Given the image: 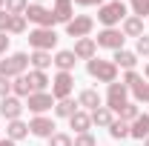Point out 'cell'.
<instances>
[{
  "label": "cell",
  "mask_w": 149,
  "mask_h": 146,
  "mask_svg": "<svg viewBox=\"0 0 149 146\" xmlns=\"http://www.w3.org/2000/svg\"><path fill=\"white\" fill-rule=\"evenodd\" d=\"M126 17H129V15H126L123 0H109V3L97 6V20L103 23V29H115L118 23H123Z\"/></svg>",
  "instance_id": "1"
},
{
  "label": "cell",
  "mask_w": 149,
  "mask_h": 146,
  "mask_svg": "<svg viewBox=\"0 0 149 146\" xmlns=\"http://www.w3.org/2000/svg\"><path fill=\"white\" fill-rule=\"evenodd\" d=\"M86 72H89V77L100 80V83H115V80H118V66H115L112 60L92 57V60H86Z\"/></svg>",
  "instance_id": "2"
},
{
  "label": "cell",
  "mask_w": 149,
  "mask_h": 146,
  "mask_svg": "<svg viewBox=\"0 0 149 146\" xmlns=\"http://www.w3.org/2000/svg\"><path fill=\"white\" fill-rule=\"evenodd\" d=\"M26 69H29V55H26V52H15V55L6 57V60H0V74L9 77V80L26 74Z\"/></svg>",
  "instance_id": "3"
},
{
  "label": "cell",
  "mask_w": 149,
  "mask_h": 146,
  "mask_svg": "<svg viewBox=\"0 0 149 146\" xmlns=\"http://www.w3.org/2000/svg\"><path fill=\"white\" fill-rule=\"evenodd\" d=\"M23 17L29 20V23H35L37 29H55V15H52V9H46L43 3H29V9H26V15Z\"/></svg>",
  "instance_id": "4"
},
{
  "label": "cell",
  "mask_w": 149,
  "mask_h": 146,
  "mask_svg": "<svg viewBox=\"0 0 149 146\" xmlns=\"http://www.w3.org/2000/svg\"><path fill=\"white\" fill-rule=\"evenodd\" d=\"M29 46L35 52H52L57 46V32L55 29H32L29 32Z\"/></svg>",
  "instance_id": "5"
},
{
  "label": "cell",
  "mask_w": 149,
  "mask_h": 146,
  "mask_svg": "<svg viewBox=\"0 0 149 146\" xmlns=\"http://www.w3.org/2000/svg\"><path fill=\"white\" fill-rule=\"evenodd\" d=\"M72 92H74V74L72 72H57L52 77V97H55V103L72 97Z\"/></svg>",
  "instance_id": "6"
},
{
  "label": "cell",
  "mask_w": 149,
  "mask_h": 146,
  "mask_svg": "<svg viewBox=\"0 0 149 146\" xmlns=\"http://www.w3.org/2000/svg\"><path fill=\"white\" fill-rule=\"evenodd\" d=\"M95 29V17H89V15H74L69 23H66V35L69 37H89Z\"/></svg>",
  "instance_id": "7"
},
{
  "label": "cell",
  "mask_w": 149,
  "mask_h": 146,
  "mask_svg": "<svg viewBox=\"0 0 149 146\" xmlns=\"http://www.w3.org/2000/svg\"><path fill=\"white\" fill-rule=\"evenodd\" d=\"M95 43H97V49H112V52H118V49H123L126 37H123L120 29H100L97 37H95Z\"/></svg>",
  "instance_id": "8"
},
{
  "label": "cell",
  "mask_w": 149,
  "mask_h": 146,
  "mask_svg": "<svg viewBox=\"0 0 149 146\" xmlns=\"http://www.w3.org/2000/svg\"><path fill=\"white\" fill-rule=\"evenodd\" d=\"M123 103H129V86H126V83H118V80L109 83V89H106V106L118 115V109H120Z\"/></svg>",
  "instance_id": "9"
},
{
  "label": "cell",
  "mask_w": 149,
  "mask_h": 146,
  "mask_svg": "<svg viewBox=\"0 0 149 146\" xmlns=\"http://www.w3.org/2000/svg\"><path fill=\"white\" fill-rule=\"evenodd\" d=\"M52 106H55L52 92H32V95L26 97V109L32 112V115H46Z\"/></svg>",
  "instance_id": "10"
},
{
  "label": "cell",
  "mask_w": 149,
  "mask_h": 146,
  "mask_svg": "<svg viewBox=\"0 0 149 146\" xmlns=\"http://www.w3.org/2000/svg\"><path fill=\"white\" fill-rule=\"evenodd\" d=\"M55 129H57L55 120L46 117V115H35V117L29 120V132H32L35 138H46V140H49V138L55 135Z\"/></svg>",
  "instance_id": "11"
},
{
  "label": "cell",
  "mask_w": 149,
  "mask_h": 146,
  "mask_svg": "<svg viewBox=\"0 0 149 146\" xmlns=\"http://www.w3.org/2000/svg\"><path fill=\"white\" fill-rule=\"evenodd\" d=\"M23 109H26V103H23L20 97H15V95H9V97L0 100V115H3L6 120H20Z\"/></svg>",
  "instance_id": "12"
},
{
  "label": "cell",
  "mask_w": 149,
  "mask_h": 146,
  "mask_svg": "<svg viewBox=\"0 0 149 146\" xmlns=\"http://www.w3.org/2000/svg\"><path fill=\"white\" fill-rule=\"evenodd\" d=\"M72 52L77 60H92V57H97V43H95V37H80V40H74Z\"/></svg>",
  "instance_id": "13"
},
{
  "label": "cell",
  "mask_w": 149,
  "mask_h": 146,
  "mask_svg": "<svg viewBox=\"0 0 149 146\" xmlns=\"http://www.w3.org/2000/svg\"><path fill=\"white\" fill-rule=\"evenodd\" d=\"M77 106H80L83 112H95L97 106H103V100H100L97 89H83L80 95H77Z\"/></svg>",
  "instance_id": "14"
},
{
  "label": "cell",
  "mask_w": 149,
  "mask_h": 146,
  "mask_svg": "<svg viewBox=\"0 0 149 146\" xmlns=\"http://www.w3.org/2000/svg\"><path fill=\"white\" fill-rule=\"evenodd\" d=\"M52 15H55L57 23H69V20L74 17V3L72 0H55V6H52Z\"/></svg>",
  "instance_id": "15"
},
{
  "label": "cell",
  "mask_w": 149,
  "mask_h": 146,
  "mask_svg": "<svg viewBox=\"0 0 149 146\" xmlns=\"http://www.w3.org/2000/svg\"><path fill=\"white\" fill-rule=\"evenodd\" d=\"M129 138H135V140L149 138V115H146V112H143V115H138V117L129 123Z\"/></svg>",
  "instance_id": "16"
},
{
  "label": "cell",
  "mask_w": 149,
  "mask_h": 146,
  "mask_svg": "<svg viewBox=\"0 0 149 146\" xmlns=\"http://www.w3.org/2000/svg\"><path fill=\"white\" fill-rule=\"evenodd\" d=\"M69 126L74 129V135L89 132V129H92V115H89V112H83V109H77L72 117H69Z\"/></svg>",
  "instance_id": "17"
},
{
  "label": "cell",
  "mask_w": 149,
  "mask_h": 146,
  "mask_svg": "<svg viewBox=\"0 0 149 146\" xmlns=\"http://www.w3.org/2000/svg\"><path fill=\"white\" fill-rule=\"evenodd\" d=\"M112 63H115L118 69H126V72H129V69H135V66H138V55H135V52H129V49H118V52L112 55Z\"/></svg>",
  "instance_id": "18"
},
{
  "label": "cell",
  "mask_w": 149,
  "mask_h": 146,
  "mask_svg": "<svg viewBox=\"0 0 149 146\" xmlns=\"http://www.w3.org/2000/svg\"><path fill=\"white\" fill-rule=\"evenodd\" d=\"M120 32H123V37H135V40H138L141 35H146V32H143V17H135V15H129V17L123 20Z\"/></svg>",
  "instance_id": "19"
},
{
  "label": "cell",
  "mask_w": 149,
  "mask_h": 146,
  "mask_svg": "<svg viewBox=\"0 0 149 146\" xmlns=\"http://www.w3.org/2000/svg\"><path fill=\"white\" fill-rule=\"evenodd\" d=\"M89 115H92V126H97V129H109L112 120H115V112H112L109 106H97V109L89 112Z\"/></svg>",
  "instance_id": "20"
},
{
  "label": "cell",
  "mask_w": 149,
  "mask_h": 146,
  "mask_svg": "<svg viewBox=\"0 0 149 146\" xmlns=\"http://www.w3.org/2000/svg\"><path fill=\"white\" fill-rule=\"evenodd\" d=\"M29 66L37 69V72H46L49 66H55V57H52V52H32L29 55Z\"/></svg>",
  "instance_id": "21"
},
{
  "label": "cell",
  "mask_w": 149,
  "mask_h": 146,
  "mask_svg": "<svg viewBox=\"0 0 149 146\" xmlns=\"http://www.w3.org/2000/svg\"><path fill=\"white\" fill-rule=\"evenodd\" d=\"M6 138L9 140H23V138H29V123H23V120H9V126H6Z\"/></svg>",
  "instance_id": "22"
},
{
  "label": "cell",
  "mask_w": 149,
  "mask_h": 146,
  "mask_svg": "<svg viewBox=\"0 0 149 146\" xmlns=\"http://www.w3.org/2000/svg\"><path fill=\"white\" fill-rule=\"evenodd\" d=\"M74 60H77V57H74L72 49H60V52L55 55V66H57V72H72V69H74Z\"/></svg>",
  "instance_id": "23"
},
{
  "label": "cell",
  "mask_w": 149,
  "mask_h": 146,
  "mask_svg": "<svg viewBox=\"0 0 149 146\" xmlns=\"http://www.w3.org/2000/svg\"><path fill=\"white\" fill-rule=\"evenodd\" d=\"M26 80H29V86H32V92H46V86L52 83V80L46 77V72H37V69H32V72L26 74Z\"/></svg>",
  "instance_id": "24"
},
{
  "label": "cell",
  "mask_w": 149,
  "mask_h": 146,
  "mask_svg": "<svg viewBox=\"0 0 149 146\" xmlns=\"http://www.w3.org/2000/svg\"><path fill=\"white\" fill-rule=\"evenodd\" d=\"M77 109H80V106L74 103L72 97H66V100H57V103H55V115H57V117H66V120H69V117H72Z\"/></svg>",
  "instance_id": "25"
},
{
  "label": "cell",
  "mask_w": 149,
  "mask_h": 146,
  "mask_svg": "<svg viewBox=\"0 0 149 146\" xmlns=\"http://www.w3.org/2000/svg\"><path fill=\"white\" fill-rule=\"evenodd\" d=\"M12 95H15V97H29V95H32V86H29L26 74H20V77L12 80Z\"/></svg>",
  "instance_id": "26"
},
{
  "label": "cell",
  "mask_w": 149,
  "mask_h": 146,
  "mask_svg": "<svg viewBox=\"0 0 149 146\" xmlns=\"http://www.w3.org/2000/svg\"><path fill=\"white\" fill-rule=\"evenodd\" d=\"M109 135L115 138V140H120V138H129V123L126 120H120V117H115L109 126Z\"/></svg>",
  "instance_id": "27"
},
{
  "label": "cell",
  "mask_w": 149,
  "mask_h": 146,
  "mask_svg": "<svg viewBox=\"0 0 149 146\" xmlns=\"http://www.w3.org/2000/svg\"><path fill=\"white\" fill-rule=\"evenodd\" d=\"M138 115H141V112H138V103H135V100L123 103V106L118 109V117H120V120H126V123H132V120H135Z\"/></svg>",
  "instance_id": "28"
},
{
  "label": "cell",
  "mask_w": 149,
  "mask_h": 146,
  "mask_svg": "<svg viewBox=\"0 0 149 146\" xmlns=\"http://www.w3.org/2000/svg\"><path fill=\"white\" fill-rule=\"evenodd\" d=\"M132 95H135V103H143V106H149V80H141V83L132 89Z\"/></svg>",
  "instance_id": "29"
},
{
  "label": "cell",
  "mask_w": 149,
  "mask_h": 146,
  "mask_svg": "<svg viewBox=\"0 0 149 146\" xmlns=\"http://www.w3.org/2000/svg\"><path fill=\"white\" fill-rule=\"evenodd\" d=\"M9 15H26V9H29V0H6V6H3Z\"/></svg>",
  "instance_id": "30"
},
{
  "label": "cell",
  "mask_w": 149,
  "mask_h": 146,
  "mask_svg": "<svg viewBox=\"0 0 149 146\" xmlns=\"http://www.w3.org/2000/svg\"><path fill=\"white\" fill-rule=\"evenodd\" d=\"M26 23H29V20L23 17V15H12V23H9V35H23V32H26Z\"/></svg>",
  "instance_id": "31"
},
{
  "label": "cell",
  "mask_w": 149,
  "mask_h": 146,
  "mask_svg": "<svg viewBox=\"0 0 149 146\" xmlns=\"http://www.w3.org/2000/svg\"><path fill=\"white\" fill-rule=\"evenodd\" d=\"M135 17H149V0H129Z\"/></svg>",
  "instance_id": "32"
},
{
  "label": "cell",
  "mask_w": 149,
  "mask_h": 146,
  "mask_svg": "<svg viewBox=\"0 0 149 146\" xmlns=\"http://www.w3.org/2000/svg\"><path fill=\"white\" fill-rule=\"evenodd\" d=\"M72 135H66V132H55L52 138H49V146H72Z\"/></svg>",
  "instance_id": "33"
},
{
  "label": "cell",
  "mask_w": 149,
  "mask_h": 146,
  "mask_svg": "<svg viewBox=\"0 0 149 146\" xmlns=\"http://www.w3.org/2000/svg\"><path fill=\"white\" fill-rule=\"evenodd\" d=\"M72 146H97V140H95L92 132H83V135H74Z\"/></svg>",
  "instance_id": "34"
},
{
  "label": "cell",
  "mask_w": 149,
  "mask_h": 146,
  "mask_svg": "<svg viewBox=\"0 0 149 146\" xmlns=\"http://www.w3.org/2000/svg\"><path fill=\"white\" fill-rule=\"evenodd\" d=\"M135 55H138V57H141V55L146 57L149 55V35H141L138 40H135Z\"/></svg>",
  "instance_id": "35"
},
{
  "label": "cell",
  "mask_w": 149,
  "mask_h": 146,
  "mask_svg": "<svg viewBox=\"0 0 149 146\" xmlns=\"http://www.w3.org/2000/svg\"><path fill=\"white\" fill-rule=\"evenodd\" d=\"M141 80H143V77H141V74L135 72V69H129V72L123 74V83H126V86H129V89H135V86H138V83H141Z\"/></svg>",
  "instance_id": "36"
},
{
  "label": "cell",
  "mask_w": 149,
  "mask_h": 146,
  "mask_svg": "<svg viewBox=\"0 0 149 146\" xmlns=\"http://www.w3.org/2000/svg\"><path fill=\"white\" fill-rule=\"evenodd\" d=\"M9 23H12V15L6 9H0V32L3 35H9Z\"/></svg>",
  "instance_id": "37"
},
{
  "label": "cell",
  "mask_w": 149,
  "mask_h": 146,
  "mask_svg": "<svg viewBox=\"0 0 149 146\" xmlns=\"http://www.w3.org/2000/svg\"><path fill=\"white\" fill-rule=\"evenodd\" d=\"M9 95H12V80L0 74V100H3V97H9Z\"/></svg>",
  "instance_id": "38"
},
{
  "label": "cell",
  "mask_w": 149,
  "mask_h": 146,
  "mask_svg": "<svg viewBox=\"0 0 149 146\" xmlns=\"http://www.w3.org/2000/svg\"><path fill=\"white\" fill-rule=\"evenodd\" d=\"M72 3H77V6H103L106 0H72Z\"/></svg>",
  "instance_id": "39"
},
{
  "label": "cell",
  "mask_w": 149,
  "mask_h": 146,
  "mask_svg": "<svg viewBox=\"0 0 149 146\" xmlns=\"http://www.w3.org/2000/svg\"><path fill=\"white\" fill-rule=\"evenodd\" d=\"M6 49H9V37L0 32V55H6Z\"/></svg>",
  "instance_id": "40"
},
{
  "label": "cell",
  "mask_w": 149,
  "mask_h": 146,
  "mask_svg": "<svg viewBox=\"0 0 149 146\" xmlns=\"http://www.w3.org/2000/svg\"><path fill=\"white\" fill-rule=\"evenodd\" d=\"M0 146H17L15 140H9V138H0Z\"/></svg>",
  "instance_id": "41"
},
{
  "label": "cell",
  "mask_w": 149,
  "mask_h": 146,
  "mask_svg": "<svg viewBox=\"0 0 149 146\" xmlns=\"http://www.w3.org/2000/svg\"><path fill=\"white\" fill-rule=\"evenodd\" d=\"M143 74H146V80H149V63H146V66H143Z\"/></svg>",
  "instance_id": "42"
},
{
  "label": "cell",
  "mask_w": 149,
  "mask_h": 146,
  "mask_svg": "<svg viewBox=\"0 0 149 146\" xmlns=\"http://www.w3.org/2000/svg\"><path fill=\"white\" fill-rule=\"evenodd\" d=\"M143 146H149V138H143Z\"/></svg>",
  "instance_id": "43"
},
{
  "label": "cell",
  "mask_w": 149,
  "mask_h": 146,
  "mask_svg": "<svg viewBox=\"0 0 149 146\" xmlns=\"http://www.w3.org/2000/svg\"><path fill=\"white\" fill-rule=\"evenodd\" d=\"M3 6H6V0H0V9H3Z\"/></svg>",
  "instance_id": "44"
},
{
  "label": "cell",
  "mask_w": 149,
  "mask_h": 146,
  "mask_svg": "<svg viewBox=\"0 0 149 146\" xmlns=\"http://www.w3.org/2000/svg\"><path fill=\"white\" fill-rule=\"evenodd\" d=\"M35 3H43V0H35Z\"/></svg>",
  "instance_id": "45"
},
{
  "label": "cell",
  "mask_w": 149,
  "mask_h": 146,
  "mask_svg": "<svg viewBox=\"0 0 149 146\" xmlns=\"http://www.w3.org/2000/svg\"><path fill=\"white\" fill-rule=\"evenodd\" d=\"M0 138H3V135H0Z\"/></svg>",
  "instance_id": "46"
}]
</instances>
